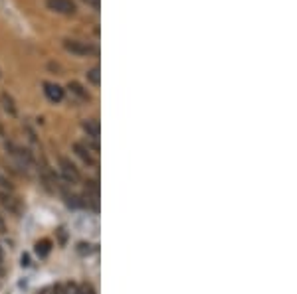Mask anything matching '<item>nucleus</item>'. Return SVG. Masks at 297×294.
Here are the masks:
<instances>
[{
    "label": "nucleus",
    "instance_id": "nucleus-1",
    "mask_svg": "<svg viewBox=\"0 0 297 294\" xmlns=\"http://www.w3.org/2000/svg\"><path fill=\"white\" fill-rule=\"evenodd\" d=\"M64 48H66V52H69L71 56H77V58L97 56V48L95 46H89V44L79 42V40H64Z\"/></svg>",
    "mask_w": 297,
    "mask_h": 294
},
{
    "label": "nucleus",
    "instance_id": "nucleus-2",
    "mask_svg": "<svg viewBox=\"0 0 297 294\" xmlns=\"http://www.w3.org/2000/svg\"><path fill=\"white\" fill-rule=\"evenodd\" d=\"M58 164H60V172H62V176H64L66 182H69V184H77V182H81V174H79V170L75 168V164L71 162L69 158L60 156V158H58Z\"/></svg>",
    "mask_w": 297,
    "mask_h": 294
},
{
    "label": "nucleus",
    "instance_id": "nucleus-3",
    "mask_svg": "<svg viewBox=\"0 0 297 294\" xmlns=\"http://www.w3.org/2000/svg\"><path fill=\"white\" fill-rule=\"evenodd\" d=\"M48 10L56 12V14H64V16H73L77 12V6L73 0H46Z\"/></svg>",
    "mask_w": 297,
    "mask_h": 294
},
{
    "label": "nucleus",
    "instance_id": "nucleus-4",
    "mask_svg": "<svg viewBox=\"0 0 297 294\" xmlns=\"http://www.w3.org/2000/svg\"><path fill=\"white\" fill-rule=\"evenodd\" d=\"M71 150L75 152V156H77V158H81V160L87 164V166H95V164H97V160H95V154H91V152H89V148H87L83 142H73V144H71Z\"/></svg>",
    "mask_w": 297,
    "mask_h": 294
},
{
    "label": "nucleus",
    "instance_id": "nucleus-5",
    "mask_svg": "<svg viewBox=\"0 0 297 294\" xmlns=\"http://www.w3.org/2000/svg\"><path fill=\"white\" fill-rule=\"evenodd\" d=\"M0 205L4 209H8L10 213H14V215L20 213V201L12 196V192H2L0 190Z\"/></svg>",
    "mask_w": 297,
    "mask_h": 294
},
{
    "label": "nucleus",
    "instance_id": "nucleus-6",
    "mask_svg": "<svg viewBox=\"0 0 297 294\" xmlns=\"http://www.w3.org/2000/svg\"><path fill=\"white\" fill-rule=\"evenodd\" d=\"M44 93L52 103H62L66 97V91L56 83H44Z\"/></svg>",
    "mask_w": 297,
    "mask_h": 294
},
{
    "label": "nucleus",
    "instance_id": "nucleus-7",
    "mask_svg": "<svg viewBox=\"0 0 297 294\" xmlns=\"http://www.w3.org/2000/svg\"><path fill=\"white\" fill-rule=\"evenodd\" d=\"M67 89H69L71 95H75V97L81 99V101H89V99H91L89 91H87L79 81H69V83H67Z\"/></svg>",
    "mask_w": 297,
    "mask_h": 294
},
{
    "label": "nucleus",
    "instance_id": "nucleus-8",
    "mask_svg": "<svg viewBox=\"0 0 297 294\" xmlns=\"http://www.w3.org/2000/svg\"><path fill=\"white\" fill-rule=\"evenodd\" d=\"M0 105H2V109H4L10 117H16V115H18V109H16L14 99H12V95H8L6 91H2V93H0Z\"/></svg>",
    "mask_w": 297,
    "mask_h": 294
},
{
    "label": "nucleus",
    "instance_id": "nucleus-9",
    "mask_svg": "<svg viewBox=\"0 0 297 294\" xmlns=\"http://www.w3.org/2000/svg\"><path fill=\"white\" fill-rule=\"evenodd\" d=\"M81 127H83V131H85V134L91 138V140H99V123L95 121V119H89V121H83L81 123Z\"/></svg>",
    "mask_w": 297,
    "mask_h": 294
},
{
    "label": "nucleus",
    "instance_id": "nucleus-10",
    "mask_svg": "<svg viewBox=\"0 0 297 294\" xmlns=\"http://www.w3.org/2000/svg\"><path fill=\"white\" fill-rule=\"evenodd\" d=\"M85 75H87V81H89L91 85H95V87H97L99 83H101V75H99V67H91V69H89V71H87Z\"/></svg>",
    "mask_w": 297,
    "mask_h": 294
},
{
    "label": "nucleus",
    "instance_id": "nucleus-11",
    "mask_svg": "<svg viewBox=\"0 0 297 294\" xmlns=\"http://www.w3.org/2000/svg\"><path fill=\"white\" fill-rule=\"evenodd\" d=\"M85 188H87V192L93 196V199L97 197V194H99V184H97V180H87L85 182Z\"/></svg>",
    "mask_w": 297,
    "mask_h": 294
},
{
    "label": "nucleus",
    "instance_id": "nucleus-12",
    "mask_svg": "<svg viewBox=\"0 0 297 294\" xmlns=\"http://www.w3.org/2000/svg\"><path fill=\"white\" fill-rule=\"evenodd\" d=\"M64 294H79V284H75V282H66V284H64Z\"/></svg>",
    "mask_w": 297,
    "mask_h": 294
},
{
    "label": "nucleus",
    "instance_id": "nucleus-13",
    "mask_svg": "<svg viewBox=\"0 0 297 294\" xmlns=\"http://www.w3.org/2000/svg\"><path fill=\"white\" fill-rule=\"evenodd\" d=\"M36 251H38L40 255H48V251H50V241H42V243H38V245H36Z\"/></svg>",
    "mask_w": 297,
    "mask_h": 294
},
{
    "label": "nucleus",
    "instance_id": "nucleus-14",
    "mask_svg": "<svg viewBox=\"0 0 297 294\" xmlns=\"http://www.w3.org/2000/svg\"><path fill=\"white\" fill-rule=\"evenodd\" d=\"M79 294H95L91 284H79Z\"/></svg>",
    "mask_w": 297,
    "mask_h": 294
},
{
    "label": "nucleus",
    "instance_id": "nucleus-15",
    "mask_svg": "<svg viewBox=\"0 0 297 294\" xmlns=\"http://www.w3.org/2000/svg\"><path fill=\"white\" fill-rule=\"evenodd\" d=\"M24 129H26V132H28V140H30V142H32V144H38V138H36V132H34L32 129H30V127H28V125H26V127H24Z\"/></svg>",
    "mask_w": 297,
    "mask_h": 294
},
{
    "label": "nucleus",
    "instance_id": "nucleus-16",
    "mask_svg": "<svg viewBox=\"0 0 297 294\" xmlns=\"http://www.w3.org/2000/svg\"><path fill=\"white\" fill-rule=\"evenodd\" d=\"M20 261H22V266H30V264H32L28 255H22V259H20Z\"/></svg>",
    "mask_w": 297,
    "mask_h": 294
},
{
    "label": "nucleus",
    "instance_id": "nucleus-17",
    "mask_svg": "<svg viewBox=\"0 0 297 294\" xmlns=\"http://www.w3.org/2000/svg\"><path fill=\"white\" fill-rule=\"evenodd\" d=\"M85 2H87V4H91V6L95 8V10L99 8V0H85Z\"/></svg>",
    "mask_w": 297,
    "mask_h": 294
},
{
    "label": "nucleus",
    "instance_id": "nucleus-18",
    "mask_svg": "<svg viewBox=\"0 0 297 294\" xmlns=\"http://www.w3.org/2000/svg\"><path fill=\"white\" fill-rule=\"evenodd\" d=\"M6 229V223H4V219H2V215H0V231H4Z\"/></svg>",
    "mask_w": 297,
    "mask_h": 294
},
{
    "label": "nucleus",
    "instance_id": "nucleus-19",
    "mask_svg": "<svg viewBox=\"0 0 297 294\" xmlns=\"http://www.w3.org/2000/svg\"><path fill=\"white\" fill-rule=\"evenodd\" d=\"M2 261H4V253H2V247H0V264H2Z\"/></svg>",
    "mask_w": 297,
    "mask_h": 294
},
{
    "label": "nucleus",
    "instance_id": "nucleus-20",
    "mask_svg": "<svg viewBox=\"0 0 297 294\" xmlns=\"http://www.w3.org/2000/svg\"><path fill=\"white\" fill-rule=\"evenodd\" d=\"M40 294H50V290H44V292H40Z\"/></svg>",
    "mask_w": 297,
    "mask_h": 294
},
{
    "label": "nucleus",
    "instance_id": "nucleus-21",
    "mask_svg": "<svg viewBox=\"0 0 297 294\" xmlns=\"http://www.w3.org/2000/svg\"><path fill=\"white\" fill-rule=\"evenodd\" d=\"M0 180H2V176H0Z\"/></svg>",
    "mask_w": 297,
    "mask_h": 294
}]
</instances>
